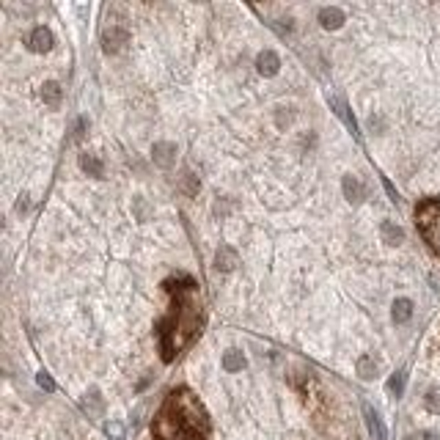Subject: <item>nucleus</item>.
I'll list each match as a JSON object with an SVG mask.
<instances>
[{
  "label": "nucleus",
  "instance_id": "nucleus-11",
  "mask_svg": "<svg viewBox=\"0 0 440 440\" xmlns=\"http://www.w3.org/2000/svg\"><path fill=\"white\" fill-rule=\"evenodd\" d=\"M53 34H50V28H36L34 34H31V39H28V45H31V50L34 53H50L53 50Z\"/></svg>",
  "mask_w": 440,
  "mask_h": 440
},
{
  "label": "nucleus",
  "instance_id": "nucleus-21",
  "mask_svg": "<svg viewBox=\"0 0 440 440\" xmlns=\"http://www.w3.org/2000/svg\"><path fill=\"white\" fill-rule=\"evenodd\" d=\"M105 435H108L110 440H124V426H121L119 421H108V424H105Z\"/></svg>",
  "mask_w": 440,
  "mask_h": 440
},
{
  "label": "nucleus",
  "instance_id": "nucleus-3",
  "mask_svg": "<svg viewBox=\"0 0 440 440\" xmlns=\"http://www.w3.org/2000/svg\"><path fill=\"white\" fill-rule=\"evenodd\" d=\"M415 226L429 251L440 259V198H426L415 206Z\"/></svg>",
  "mask_w": 440,
  "mask_h": 440
},
{
  "label": "nucleus",
  "instance_id": "nucleus-26",
  "mask_svg": "<svg viewBox=\"0 0 440 440\" xmlns=\"http://www.w3.org/2000/svg\"><path fill=\"white\" fill-rule=\"evenodd\" d=\"M382 184H385V190H388V195H391V201H393V204H399V193L393 190V184H391L388 179H382Z\"/></svg>",
  "mask_w": 440,
  "mask_h": 440
},
{
  "label": "nucleus",
  "instance_id": "nucleus-18",
  "mask_svg": "<svg viewBox=\"0 0 440 440\" xmlns=\"http://www.w3.org/2000/svg\"><path fill=\"white\" fill-rule=\"evenodd\" d=\"M80 168H83L86 173H91V176H102V171H105L102 160L94 157V154H80Z\"/></svg>",
  "mask_w": 440,
  "mask_h": 440
},
{
  "label": "nucleus",
  "instance_id": "nucleus-19",
  "mask_svg": "<svg viewBox=\"0 0 440 440\" xmlns=\"http://www.w3.org/2000/svg\"><path fill=\"white\" fill-rule=\"evenodd\" d=\"M358 374H360L363 380H374V377H377V360H374L371 355L358 358Z\"/></svg>",
  "mask_w": 440,
  "mask_h": 440
},
{
  "label": "nucleus",
  "instance_id": "nucleus-15",
  "mask_svg": "<svg viewBox=\"0 0 440 440\" xmlns=\"http://www.w3.org/2000/svg\"><path fill=\"white\" fill-rule=\"evenodd\" d=\"M380 234H382V240H385L388 245H402V243H404V232L393 223V220H385V223L380 226Z\"/></svg>",
  "mask_w": 440,
  "mask_h": 440
},
{
  "label": "nucleus",
  "instance_id": "nucleus-2",
  "mask_svg": "<svg viewBox=\"0 0 440 440\" xmlns=\"http://www.w3.org/2000/svg\"><path fill=\"white\" fill-rule=\"evenodd\" d=\"M168 289L176 295L173 297V314L165 322L162 330V358L173 360V355L179 350H184L193 336L201 328V306H198V295H195V284L190 278H184L182 286H173V281L168 284Z\"/></svg>",
  "mask_w": 440,
  "mask_h": 440
},
{
  "label": "nucleus",
  "instance_id": "nucleus-28",
  "mask_svg": "<svg viewBox=\"0 0 440 440\" xmlns=\"http://www.w3.org/2000/svg\"><path fill=\"white\" fill-rule=\"evenodd\" d=\"M28 209V195H23V201L17 204V212H25Z\"/></svg>",
  "mask_w": 440,
  "mask_h": 440
},
{
  "label": "nucleus",
  "instance_id": "nucleus-22",
  "mask_svg": "<svg viewBox=\"0 0 440 440\" xmlns=\"http://www.w3.org/2000/svg\"><path fill=\"white\" fill-rule=\"evenodd\" d=\"M36 382H39V388H45V391H50V393L56 391V380H53L47 371H39V374H36Z\"/></svg>",
  "mask_w": 440,
  "mask_h": 440
},
{
  "label": "nucleus",
  "instance_id": "nucleus-17",
  "mask_svg": "<svg viewBox=\"0 0 440 440\" xmlns=\"http://www.w3.org/2000/svg\"><path fill=\"white\" fill-rule=\"evenodd\" d=\"M42 99H45V105L58 108L61 105V86L58 83H45L42 86Z\"/></svg>",
  "mask_w": 440,
  "mask_h": 440
},
{
  "label": "nucleus",
  "instance_id": "nucleus-8",
  "mask_svg": "<svg viewBox=\"0 0 440 440\" xmlns=\"http://www.w3.org/2000/svg\"><path fill=\"white\" fill-rule=\"evenodd\" d=\"M330 108H333V113L344 121V127L355 135V138H360V132H358V121H355V116H352V110L347 108V102L344 99H339V97H330Z\"/></svg>",
  "mask_w": 440,
  "mask_h": 440
},
{
  "label": "nucleus",
  "instance_id": "nucleus-7",
  "mask_svg": "<svg viewBox=\"0 0 440 440\" xmlns=\"http://www.w3.org/2000/svg\"><path fill=\"white\" fill-rule=\"evenodd\" d=\"M363 418H366V426H369V435L374 440H388V432H385V424L380 418V413L371 407V404H363Z\"/></svg>",
  "mask_w": 440,
  "mask_h": 440
},
{
  "label": "nucleus",
  "instance_id": "nucleus-16",
  "mask_svg": "<svg viewBox=\"0 0 440 440\" xmlns=\"http://www.w3.org/2000/svg\"><path fill=\"white\" fill-rule=\"evenodd\" d=\"M223 369H226V371H240V369H245V355H243L240 350H226V355H223Z\"/></svg>",
  "mask_w": 440,
  "mask_h": 440
},
{
  "label": "nucleus",
  "instance_id": "nucleus-23",
  "mask_svg": "<svg viewBox=\"0 0 440 440\" xmlns=\"http://www.w3.org/2000/svg\"><path fill=\"white\" fill-rule=\"evenodd\" d=\"M426 407L432 413H440V391H429L426 393Z\"/></svg>",
  "mask_w": 440,
  "mask_h": 440
},
{
  "label": "nucleus",
  "instance_id": "nucleus-14",
  "mask_svg": "<svg viewBox=\"0 0 440 440\" xmlns=\"http://www.w3.org/2000/svg\"><path fill=\"white\" fill-rule=\"evenodd\" d=\"M391 317H393V322H396V325H404V322H410V317H413V303H410L407 297H399V300H393Z\"/></svg>",
  "mask_w": 440,
  "mask_h": 440
},
{
  "label": "nucleus",
  "instance_id": "nucleus-5",
  "mask_svg": "<svg viewBox=\"0 0 440 440\" xmlns=\"http://www.w3.org/2000/svg\"><path fill=\"white\" fill-rule=\"evenodd\" d=\"M127 42H130V34H127L124 28H119V25H110V28L102 31V47H105V53H119Z\"/></svg>",
  "mask_w": 440,
  "mask_h": 440
},
{
  "label": "nucleus",
  "instance_id": "nucleus-27",
  "mask_svg": "<svg viewBox=\"0 0 440 440\" xmlns=\"http://www.w3.org/2000/svg\"><path fill=\"white\" fill-rule=\"evenodd\" d=\"M410 440H440L435 432H418V435H413Z\"/></svg>",
  "mask_w": 440,
  "mask_h": 440
},
{
  "label": "nucleus",
  "instance_id": "nucleus-12",
  "mask_svg": "<svg viewBox=\"0 0 440 440\" xmlns=\"http://www.w3.org/2000/svg\"><path fill=\"white\" fill-rule=\"evenodd\" d=\"M237 251L234 248H229V245H223L217 254H215V267L220 270V273H232L234 267H237Z\"/></svg>",
  "mask_w": 440,
  "mask_h": 440
},
{
  "label": "nucleus",
  "instance_id": "nucleus-1",
  "mask_svg": "<svg viewBox=\"0 0 440 440\" xmlns=\"http://www.w3.org/2000/svg\"><path fill=\"white\" fill-rule=\"evenodd\" d=\"M209 418L195 399L193 391L176 388L162 402L154 418V437L157 440H206Z\"/></svg>",
  "mask_w": 440,
  "mask_h": 440
},
{
  "label": "nucleus",
  "instance_id": "nucleus-25",
  "mask_svg": "<svg viewBox=\"0 0 440 440\" xmlns=\"http://www.w3.org/2000/svg\"><path fill=\"white\" fill-rule=\"evenodd\" d=\"M184 187H187V193H195V190H198V182H195L193 173H184Z\"/></svg>",
  "mask_w": 440,
  "mask_h": 440
},
{
  "label": "nucleus",
  "instance_id": "nucleus-13",
  "mask_svg": "<svg viewBox=\"0 0 440 440\" xmlns=\"http://www.w3.org/2000/svg\"><path fill=\"white\" fill-rule=\"evenodd\" d=\"M319 25H322L325 31H339V28L344 25V12L336 9V6L322 9V12H319Z\"/></svg>",
  "mask_w": 440,
  "mask_h": 440
},
{
  "label": "nucleus",
  "instance_id": "nucleus-24",
  "mask_svg": "<svg viewBox=\"0 0 440 440\" xmlns=\"http://www.w3.org/2000/svg\"><path fill=\"white\" fill-rule=\"evenodd\" d=\"M86 127H88V119H86V116H83V119H80V121H77V127H75V140H80V138H83V135H86Z\"/></svg>",
  "mask_w": 440,
  "mask_h": 440
},
{
  "label": "nucleus",
  "instance_id": "nucleus-9",
  "mask_svg": "<svg viewBox=\"0 0 440 440\" xmlns=\"http://www.w3.org/2000/svg\"><path fill=\"white\" fill-rule=\"evenodd\" d=\"M80 407H83V413H86L88 418H102V413H105V399H102V393H99L97 388H91V391L83 396Z\"/></svg>",
  "mask_w": 440,
  "mask_h": 440
},
{
  "label": "nucleus",
  "instance_id": "nucleus-10",
  "mask_svg": "<svg viewBox=\"0 0 440 440\" xmlns=\"http://www.w3.org/2000/svg\"><path fill=\"white\" fill-rule=\"evenodd\" d=\"M151 157H154V162H157L160 168H171V165L176 162V146H173V143H168V140L154 143Z\"/></svg>",
  "mask_w": 440,
  "mask_h": 440
},
{
  "label": "nucleus",
  "instance_id": "nucleus-20",
  "mask_svg": "<svg viewBox=\"0 0 440 440\" xmlns=\"http://www.w3.org/2000/svg\"><path fill=\"white\" fill-rule=\"evenodd\" d=\"M404 382H407V371H404V369H399V371L388 380V391H391V396H396V399H399V396L404 393Z\"/></svg>",
  "mask_w": 440,
  "mask_h": 440
},
{
  "label": "nucleus",
  "instance_id": "nucleus-6",
  "mask_svg": "<svg viewBox=\"0 0 440 440\" xmlns=\"http://www.w3.org/2000/svg\"><path fill=\"white\" fill-rule=\"evenodd\" d=\"M256 69H259L262 77H276V75L281 72V58H278L273 50H262V53L256 56Z\"/></svg>",
  "mask_w": 440,
  "mask_h": 440
},
{
  "label": "nucleus",
  "instance_id": "nucleus-4",
  "mask_svg": "<svg viewBox=\"0 0 440 440\" xmlns=\"http://www.w3.org/2000/svg\"><path fill=\"white\" fill-rule=\"evenodd\" d=\"M341 190H344V198H347L350 204H363L366 195H369L366 184H363L358 176H352V173H347V176L341 179Z\"/></svg>",
  "mask_w": 440,
  "mask_h": 440
}]
</instances>
